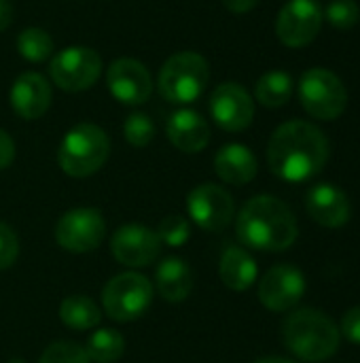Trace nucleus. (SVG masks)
I'll return each mask as SVG.
<instances>
[{
  "label": "nucleus",
  "mask_w": 360,
  "mask_h": 363,
  "mask_svg": "<svg viewBox=\"0 0 360 363\" xmlns=\"http://www.w3.org/2000/svg\"><path fill=\"white\" fill-rule=\"evenodd\" d=\"M153 283L138 272H123L112 277L102 289L104 313L112 321H134L142 317L153 302Z\"/></svg>",
  "instance_id": "nucleus-7"
},
{
  "label": "nucleus",
  "mask_w": 360,
  "mask_h": 363,
  "mask_svg": "<svg viewBox=\"0 0 360 363\" xmlns=\"http://www.w3.org/2000/svg\"><path fill=\"white\" fill-rule=\"evenodd\" d=\"M106 234V221L98 208H72L55 225V240L64 251L89 253L98 249Z\"/></svg>",
  "instance_id": "nucleus-9"
},
{
  "label": "nucleus",
  "mask_w": 360,
  "mask_h": 363,
  "mask_svg": "<svg viewBox=\"0 0 360 363\" xmlns=\"http://www.w3.org/2000/svg\"><path fill=\"white\" fill-rule=\"evenodd\" d=\"M106 85L110 94L129 106L144 104L153 94V77L146 66L134 57H119L106 70Z\"/></svg>",
  "instance_id": "nucleus-15"
},
{
  "label": "nucleus",
  "mask_w": 360,
  "mask_h": 363,
  "mask_svg": "<svg viewBox=\"0 0 360 363\" xmlns=\"http://www.w3.org/2000/svg\"><path fill=\"white\" fill-rule=\"evenodd\" d=\"M17 255H19V238L11 225L0 221V270L11 268Z\"/></svg>",
  "instance_id": "nucleus-30"
},
{
  "label": "nucleus",
  "mask_w": 360,
  "mask_h": 363,
  "mask_svg": "<svg viewBox=\"0 0 360 363\" xmlns=\"http://www.w3.org/2000/svg\"><path fill=\"white\" fill-rule=\"evenodd\" d=\"M123 351H125V338L112 328L95 330L85 347L89 362L93 363H115L123 355Z\"/></svg>",
  "instance_id": "nucleus-24"
},
{
  "label": "nucleus",
  "mask_w": 360,
  "mask_h": 363,
  "mask_svg": "<svg viewBox=\"0 0 360 363\" xmlns=\"http://www.w3.org/2000/svg\"><path fill=\"white\" fill-rule=\"evenodd\" d=\"M223 4L231 11V13H238V15H242V13H248V11H252L257 4H259V0H223Z\"/></svg>",
  "instance_id": "nucleus-33"
},
{
  "label": "nucleus",
  "mask_w": 360,
  "mask_h": 363,
  "mask_svg": "<svg viewBox=\"0 0 360 363\" xmlns=\"http://www.w3.org/2000/svg\"><path fill=\"white\" fill-rule=\"evenodd\" d=\"M208 106L214 123L225 132H242L255 117V100L240 83L233 81L221 83L210 94Z\"/></svg>",
  "instance_id": "nucleus-13"
},
{
  "label": "nucleus",
  "mask_w": 360,
  "mask_h": 363,
  "mask_svg": "<svg viewBox=\"0 0 360 363\" xmlns=\"http://www.w3.org/2000/svg\"><path fill=\"white\" fill-rule=\"evenodd\" d=\"M219 274L231 291H246L257 281V262L242 247H227L221 255Z\"/></svg>",
  "instance_id": "nucleus-21"
},
{
  "label": "nucleus",
  "mask_w": 360,
  "mask_h": 363,
  "mask_svg": "<svg viewBox=\"0 0 360 363\" xmlns=\"http://www.w3.org/2000/svg\"><path fill=\"white\" fill-rule=\"evenodd\" d=\"M342 332L350 342L360 345V306L346 313V317L342 321Z\"/></svg>",
  "instance_id": "nucleus-31"
},
{
  "label": "nucleus",
  "mask_w": 360,
  "mask_h": 363,
  "mask_svg": "<svg viewBox=\"0 0 360 363\" xmlns=\"http://www.w3.org/2000/svg\"><path fill=\"white\" fill-rule=\"evenodd\" d=\"M123 136L132 147H146L155 138V123L146 113H132L123 123Z\"/></svg>",
  "instance_id": "nucleus-26"
},
{
  "label": "nucleus",
  "mask_w": 360,
  "mask_h": 363,
  "mask_svg": "<svg viewBox=\"0 0 360 363\" xmlns=\"http://www.w3.org/2000/svg\"><path fill=\"white\" fill-rule=\"evenodd\" d=\"M11 106L21 119L42 117L51 106V83L40 72H21L11 87Z\"/></svg>",
  "instance_id": "nucleus-16"
},
{
  "label": "nucleus",
  "mask_w": 360,
  "mask_h": 363,
  "mask_svg": "<svg viewBox=\"0 0 360 363\" xmlns=\"http://www.w3.org/2000/svg\"><path fill=\"white\" fill-rule=\"evenodd\" d=\"M168 138L182 153H199L210 143L208 121L193 108H180L168 119Z\"/></svg>",
  "instance_id": "nucleus-18"
},
{
  "label": "nucleus",
  "mask_w": 360,
  "mask_h": 363,
  "mask_svg": "<svg viewBox=\"0 0 360 363\" xmlns=\"http://www.w3.org/2000/svg\"><path fill=\"white\" fill-rule=\"evenodd\" d=\"M210 68L204 55L195 51H180L168 57L159 70V94L172 104L195 102L208 85Z\"/></svg>",
  "instance_id": "nucleus-5"
},
{
  "label": "nucleus",
  "mask_w": 360,
  "mask_h": 363,
  "mask_svg": "<svg viewBox=\"0 0 360 363\" xmlns=\"http://www.w3.org/2000/svg\"><path fill=\"white\" fill-rule=\"evenodd\" d=\"M38 363H89V357L85 353L83 347H79L76 342H53L49 345Z\"/></svg>",
  "instance_id": "nucleus-29"
},
{
  "label": "nucleus",
  "mask_w": 360,
  "mask_h": 363,
  "mask_svg": "<svg viewBox=\"0 0 360 363\" xmlns=\"http://www.w3.org/2000/svg\"><path fill=\"white\" fill-rule=\"evenodd\" d=\"M59 319L66 328L74 332H87L98 328L102 311L87 296H70L59 304Z\"/></svg>",
  "instance_id": "nucleus-22"
},
{
  "label": "nucleus",
  "mask_w": 360,
  "mask_h": 363,
  "mask_svg": "<svg viewBox=\"0 0 360 363\" xmlns=\"http://www.w3.org/2000/svg\"><path fill=\"white\" fill-rule=\"evenodd\" d=\"M329 140L310 121H286L269 138L267 164L272 172L289 183H303L316 177L329 160Z\"/></svg>",
  "instance_id": "nucleus-1"
},
{
  "label": "nucleus",
  "mask_w": 360,
  "mask_h": 363,
  "mask_svg": "<svg viewBox=\"0 0 360 363\" xmlns=\"http://www.w3.org/2000/svg\"><path fill=\"white\" fill-rule=\"evenodd\" d=\"M299 100L308 115L320 121H333L348 106V89L333 70L310 68L299 81Z\"/></svg>",
  "instance_id": "nucleus-6"
},
{
  "label": "nucleus",
  "mask_w": 360,
  "mask_h": 363,
  "mask_svg": "<svg viewBox=\"0 0 360 363\" xmlns=\"http://www.w3.org/2000/svg\"><path fill=\"white\" fill-rule=\"evenodd\" d=\"M155 287L157 294L166 302H182L189 298L193 289V270L180 257H166L159 262L155 272Z\"/></svg>",
  "instance_id": "nucleus-20"
},
{
  "label": "nucleus",
  "mask_w": 360,
  "mask_h": 363,
  "mask_svg": "<svg viewBox=\"0 0 360 363\" xmlns=\"http://www.w3.org/2000/svg\"><path fill=\"white\" fill-rule=\"evenodd\" d=\"M214 170L229 185H246L257 177L259 164L248 147L231 143L219 149L214 157Z\"/></svg>",
  "instance_id": "nucleus-19"
},
{
  "label": "nucleus",
  "mask_w": 360,
  "mask_h": 363,
  "mask_svg": "<svg viewBox=\"0 0 360 363\" xmlns=\"http://www.w3.org/2000/svg\"><path fill=\"white\" fill-rule=\"evenodd\" d=\"M255 363H295V362L284 359V357H265V359H259V362H255Z\"/></svg>",
  "instance_id": "nucleus-35"
},
{
  "label": "nucleus",
  "mask_w": 360,
  "mask_h": 363,
  "mask_svg": "<svg viewBox=\"0 0 360 363\" xmlns=\"http://www.w3.org/2000/svg\"><path fill=\"white\" fill-rule=\"evenodd\" d=\"M17 51L28 62H45L53 55V38L42 28H25L17 36Z\"/></svg>",
  "instance_id": "nucleus-25"
},
{
  "label": "nucleus",
  "mask_w": 360,
  "mask_h": 363,
  "mask_svg": "<svg viewBox=\"0 0 360 363\" xmlns=\"http://www.w3.org/2000/svg\"><path fill=\"white\" fill-rule=\"evenodd\" d=\"M157 236H159L161 245H168L174 249L182 247L191 238L189 219H185L182 215H168L166 219H161V223L157 228Z\"/></svg>",
  "instance_id": "nucleus-28"
},
{
  "label": "nucleus",
  "mask_w": 360,
  "mask_h": 363,
  "mask_svg": "<svg viewBox=\"0 0 360 363\" xmlns=\"http://www.w3.org/2000/svg\"><path fill=\"white\" fill-rule=\"evenodd\" d=\"M286 349L303 362H325L337 353L339 330L320 311L303 308L293 313L282 328Z\"/></svg>",
  "instance_id": "nucleus-3"
},
{
  "label": "nucleus",
  "mask_w": 360,
  "mask_h": 363,
  "mask_svg": "<svg viewBox=\"0 0 360 363\" xmlns=\"http://www.w3.org/2000/svg\"><path fill=\"white\" fill-rule=\"evenodd\" d=\"M236 232L242 245L267 253L291 249L299 234L293 211L274 196L248 200L238 215Z\"/></svg>",
  "instance_id": "nucleus-2"
},
{
  "label": "nucleus",
  "mask_w": 360,
  "mask_h": 363,
  "mask_svg": "<svg viewBox=\"0 0 360 363\" xmlns=\"http://www.w3.org/2000/svg\"><path fill=\"white\" fill-rule=\"evenodd\" d=\"M115 259L127 268L151 266L161 253V240L155 230L144 223H125L110 238Z\"/></svg>",
  "instance_id": "nucleus-12"
},
{
  "label": "nucleus",
  "mask_w": 360,
  "mask_h": 363,
  "mask_svg": "<svg viewBox=\"0 0 360 363\" xmlns=\"http://www.w3.org/2000/svg\"><path fill=\"white\" fill-rule=\"evenodd\" d=\"M110 155V138L95 123H79L66 132L57 149L59 168L72 179L95 174Z\"/></svg>",
  "instance_id": "nucleus-4"
},
{
  "label": "nucleus",
  "mask_w": 360,
  "mask_h": 363,
  "mask_svg": "<svg viewBox=\"0 0 360 363\" xmlns=\"http://www.w3.org/2000/svg\"><path fill=\"white\" fill-rule=\"evenodd\" d=\"M323 21V9L316 0H289L278 13L276 34L282 45L299 49L318 36Z\"/></svg>",
  "instance_id": "nucleus-11"
},
{
  "label": "nucleus",
  "mask_w": 360,
  "mask_h": 363,
  "mask_svg": "<svg viewBox=\"0 0 360 363\" xmlns=\"http://www.w3.org/2000/svg\"><path fill=\"white\" fill-rule=\"evenodd\" d=\"M13 21V6L8 0H0V32H4Z\"/></svg>",
  "instance_id": "nucleus-34"
},
{
  "label": "nucleus",
  "mask_w": 360,
  "mask_h": 363,
  "mask_svg": "<svg viewBox=\"0 0 360 363\" xmlns=\"http://www.w3.org/2000/svg\"><path fill=\"white\" fill-rule=\"evenodd\" d=\"M13 160H15V143L4 130H0V170L8 168Z\"/></svg>",
  "instance_id": "nucleus-32"
},
{
  "label": "nucleus",
  "mask_w": 360,
  "mask_h": 363,
  "mask_svg": "<svg viewBox=\"0 0 360 363\" xmlns=\"http://www.w3.org/2000/svg\"><path fill=\"white\" fill-rule=\"evenodd\" d=\"M323 19H327L329 26L337 30H350L359 23L360 6L354 0H333L327 4Z\"/></svg>",
  "instance_id": "nucleus-27"
},
{
  "label": "nucleus",
  "mask_w": 360,
  "mask_h": 363,
  "mask_svg": "<svg viewBox=\"0 0 360 363\" xmlns=\"http://www.w3.org/2000/svg\"><path fill=\"white\" fill-rule=\"evenodd\" d=\"M187 211L195 225L206 232L225 230L236 215V202L227 189L214 183L197 185L187 196Z\"/></svg>",
  "instance_id": "nucleus-10"
},
{
  "label": "nucleus",
  "mask_w": 360,
  "mask_h": 363,
  "mask_svg": "<svg viewBox=\"0 0 360 363\" xmlns=\"http://www.w3.org/2000/svg\"><path fill=\"white\" fill-rule=\"evenodd\" d=\"M306 294V277L299 268L282 264L265 272L259 283V300L267 311L284 313L299 304Z\"/></svg>",
  "instance_id": "nucleus-14"
},
{
  "label": "nucleus",
  "mask_w": 360,
  "mask_h": 363,
  "mask_svg": "<svg viewBox=\"0 0 360 363\" xmlns=\"http://www.w3.org/2000/svg\"><path fill=\"white\" fill-rule=\"evenodd\" d=\"M53 83L64 91H83L98 83L102 74V60L89 47H66L57 51L49 64Z\"/></svg>",
  "instance_id": "nucleus-8"
},
{
  "label": "nucleus",
  "mask_w": 360,
  "mask_h": 363,
  "mask_svg": "<svg viewBox=\"0 0 360 363\" xmlns=\"http://www.w3.org/2000/svg\"><path fill=\"white\" fill-rule=\"evenodd\" d=\"M306 206H308L310 217L318 225L333 228V230L346 225L352 215V206L344 189L329 185V183H320L312 187L306 198Z\"/></svg>",
  "instance_id": "nucleus-17"
},
{
  "label": "nucleus",
  "mask_w": 360,
  "mask_h": 363,
  "mask_svg": "<svg viewBox=\"0 0 360 363\" xmlns=\"http://www.w3.org/2000/svg\"><path fill=\"white\" fill-rule=\"evenodd\" d=\"M255 96L267 108L284 106L291 100V96H293V77L289 72H282V70L265 72L257 81Z\"/></svg>",
  "instance_id": "nucleus-23"
}]
</instances>
